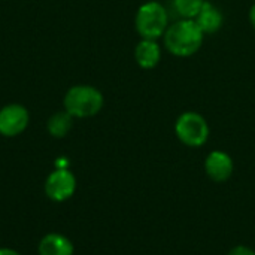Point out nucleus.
<instances>
[{"label": "nucleus", "instance_id": "obj_9", "mask_svg": "<svg viewBox=\"0 0 255 255\" xmlns=\"http://www.w3.org/2000/svg\"><path fill=\"white\" fill-rule=\"evenodd\" d=\"M134 60L142 69H154L161 60V48L157 40L140 39L134 48Z\"/></svg>", "mask_w": 255, "mask_h": 255}, {"label": "nucleus", "instance_id": "obj_2", "mask_svg": "<svg viewBox=\"0 0 255 255\" xmlns=\"http://www.w3.org/2000/svg\"><path fill=\"white\" fill-rule=\"evenodd\" d=\"M103 94L91 85H75L64 96V111L73 118H90L103 108Z\"/></svg>", "mask_w": 255, "mask_h": 255}, {"label": "nucleus", "instance_id": "obj_12", "mask_svg": "<svg viewBox=\"0 0 255 255\" xmlns=\"http://www.w3.org/2000/svg\"><path fill=\"white\" fill-rule=\"evenodd\" d=\"M206 0H173V7L181 18L194 19Z\"/></svg>", "mask_w": 255, "mask_h": 255}, {"label": "nucleus", "instance_id": "obj_13", "mask_svg": "<svg viewBox=\"0 0 255 255\" xmlns=\"http://www.w3.org/2000/svg\"><path fill=\"white\" fill-rule=\"evenodd\" d=\"M227 255H255V251L247 245H236L235 248L229 251Z\"/></svg>", "mask_w": 255, "mask_h": 255}, {"label": "nucleus", "instance_id": "obj_7", "mask_svg": "<svg viewBox=\"0 0 255 255\" xmlns=\"http://www.w3.org/2000/svg\"><path fill=\"white\" fill-rule=\"evenodd\" d=\"M235 170V163L232 155L226 151H212L205 160V172L215 182H226L232 178Z\"/></svg>", "mask_w": 255, "mask_h": 255}, {"label": "nucleus", "instance_id": "obj_3", "mask_svg": "<svg viewBox=\"0 0 255 255\" xmlns=\"http://www.w3.org/2000/svg\"><path fill=\"white\" fill-rule=\"evenodd\" d=\"M134 27L140 39L158 40L160 37L164 36L169 27L167 10L158 1H154V0L146 1L136 12Z\"/></svg>", "mask_w": 255, "mask_h": 255}, {"label": "nucleus", "instance_id": "obj_14", "mask_svg": "<svg viewBox=\"0 0 255 255\" xmlns=\"http://www.w3.org/2000/svg\"><path fill=\"white\" fill-rule=\"evenodd\" d=\"M250 22H251L253 28L255 30V3L251 6V9H250Z\"/></svg>", "mask_w": 255, "mask_h": 255}, {"label": "nucleus", "instance_id": "obj_5", "mask_svg": "<svg viewBox=\"0 0 255 255\" xmlns=\"http://www.w3.org/2000/svg\"><path fill=\"white\" fill-rule=\"evenodd\" d=\"M28 112L22 105H6L0 109V134L13 137L21 134L28 126Z\"/></svg>", "mask_w": 255, "mask_h": 255}, {"label": "nucleus", "instance_id": "obj_8", "mask_svg": "<svg viewBox=\"0 0 255 255\" xmlns=\"http://www.w3.org/2000/svg\"><path fill=\"white\" fill-rule=\"evenodd\" d=\"M194 22L197 24V27L202 30L203 34H214L223 27L224 16L218 6H215L212 1L206 0L200 9V12L196 15Z\"/></svg>", "mask_w": 255, "mask_h": 255}, {"label": "nucleus", "instance_id": "obj_10", "mask_svg": "<svg viewBox=\"0 0 255 255\" xmlns=\"http://www.w3.org/2000/svg\"><path fill=\"white\" fill-rule=\"evenodd\" d=\"M39 254L40 255H73L72 242L58 233L46 235L39 244Z\"/></svg>", "mask_w": 255, "mask_h": 255}, {"label": "nucleus", "instance_id": "obj_11", "mask_svg": "<svg viewBox=\"0 0 255 255\" xmlns=\"http://www.w3.org/2000/svg\"><path fill=\"white\" fill-rule=\"evenodd\" d=\"M72 124H73V117L67 111H63V112L54 114L48 120L46 127H48V131H49L51 136H54V137H64L70 131Z\"/></svg>", "mask_w": 255, "mask_h": 255}, {"label": "nucleus", "instance_id": "obj_15", "mask_svg": "<svg viewBox=\"0 0 255 255\" xmlns=\"http://www.w3.org/2000/svg\"><path fill=\"white\" fill-rule=\"evenodd\" d=\"M0 255H21L19 253L13 251V250H9V248H1L0 250Z\"/></svg>", "mask_w": 255, "mask_h": 255}, {"label": "nucleus", "instance_id": "obj_1", "mask_svg": "<svg viewBox=\"0 0 255 255\" xmlns=\"http://www.w3.org/2000/svg\"><path fill=\"white\" fill-rule=\"evenodd\" d=\"M205 34L197 27L194 19L181 18L179 21L170 24L163 36L164 48L175 57H191L194 55L202 43Z\"/></svg>", "mask_w": 255, "mask_h": 255}, {"label": "nucleus", "instance_id": "obj_6", "mask_svg": "<svg viewBox=\"0 0 255 255\" xmlns=\"http://www.w3.org/2000/svg\"><path fill=\"white\" fill-rule=\"evenodd\" d=\"M75 190H76V179L73 173L67 169L54 170L45 182V191L48 197L55 202H64L70 199Z\"/></svg>", "mask_w": 255, "mask_h": 255}, {"label": "nucleus", "instance_id": "obj_4", "mask_svg": "<svg viewBox=\"0 0 255 255\" xmlns=\"http://www.w3.org/2000/svg\"><path fill=\"white\" fill-rule=\"evenodd\" d=\"M175 133L179 142L185 146L200 148L208 142L211 128L203 115L194 111H187L178 117L175 123Z\"/></svg>", "mask_w": 255, "mask_h": 255}]
</instances>
